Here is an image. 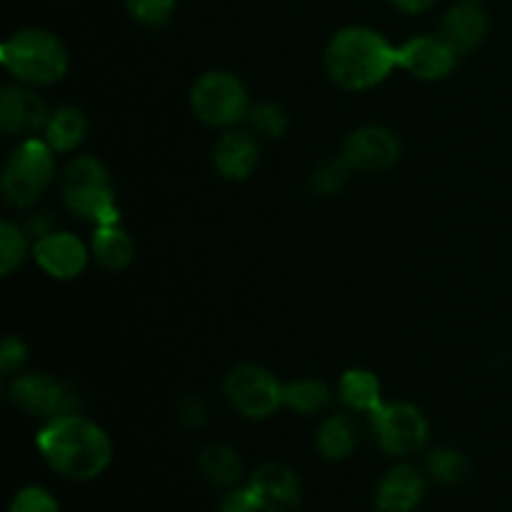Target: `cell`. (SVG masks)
I'll return each instance as SVG.
<instances>
[{"instance_id":"obj_30","label":"cell","mask_w":512,"mask_h":512,"mask_svg":"<svg viewBox=\"0 0 512 512\" xmlns=\"http://www.w3.org/2000/svg\"><path fill=\"white\" fill-rule=\"evenodd\" d=\"M25 360H28V348H25L23 340L8 335L3 340V348H0V370H3V375H13L15 370L23 368Z\"/></svg>"},{"instance_id":"obj_25","label":"cell","mask_w":512,"mask_h":512,"mask_svg":"<svg viewBox=\"0 0 512 512\" xmlns=\"http://www.w3.org/2000/svg\"><path fill=\"white\" fill-rule=\"evenodd\" d=\"M30 248H33L30 235L25 233L23 225L3 220V225H0V273L8 278L15 268H20Z\"/></svg>"},{"instance_id":"obj_24","label":"cell","mask_w":512,"mask_h":512,"mask_svg":"<svg viewBox=\"0 0 512 512\" xmlns=\"http://www.w3.org/2000/svg\"><path fill=\"white\" fill-rule=\"evenodd\" d=\"M425 473L443 485H458L468 478L470 460L460 450L438 448L425 458Z\"/></svg>"},{"instance_id":"obj_14","label":"cell","mask_w":512,"mask_h":512,"mask_svg":"<svg viewBox=\"0 0 512 512\" xmlns=\"http://www.w3.org/2000/svg\"><path fill=\"white\" fill-rule=\"evenodd\" d=\"M263 512H293L300 505V480L280 463L260 465L248 480Z\"/></svg>"},{"instance_id":"obj_26","label":"cell","mask_w":512,"mask_h":512,"mask_svg":"<svg viewBox=\"0 0 512 512\" xmlns=\"http://www.w3.org/2000/svg\"><path fill=\"white\" fill-rule=\"evenodd\" d=\"M245 120H248L250 133L258 135L260 140H278L288 130V115H285L283 108L273 103L250 105Z\"/></svg>"},{"instance_id":"obj_27","label":"cell","mask_w":512,"mask_h":512,"mask_svg":"<svg viewBox=\"0 0 512 512\" xmlns=\"http://www.w3.org/2000/svg\"><path fill=\"white\" fill-rule=\"evenodd\" d=\"M350 170L353 168L345 163L343 155L335 160H325V163H320L318 168L313 170V175H310V185H313V190L318 195H335L345 183H348Z\"/></svg>"},{"instance_id":"obj_29","label":"cell","mask_w":512,"mask_h":512,"mask_svg":"<svg viewBox=\"0 0 512 512\" xmlns=\"http://www.w3.org/2000/svg\"><path fill=\"white\" fill-rule=\"evenodd\" d=\"M8 512H60V505L45 488H40V485H28V488L15 493Z\"/></svg>"},{"instance_id":"obj_1","label":"cell","mask_w":512,"mask_h":512,"mask_svg":"<svg viewBox=\"0 0 512 512\" xmlns=\"http://www.w3.org/2000/svg\"><path fill=\"white\" fill-rule=\"evenodd\" d=\"M35 443L45 463L70 480L98 478L113 460L108 433L80 413L48 420Z\"/></svg>"},{"instance_id":"obj_4","label":"cell","mask_w":512,"mask_h":512,"mask_svg":"<svg viewBox=\"0 0 512 512\" xmlns=\"http://www.w3.org/2000/svg\"><path fill=\"white\" fill-rule=\"evenodd\" d=\"M60 195L70 213L95 225L120 223L115 188L108 168L93 155H78L63 168Z\"/></svg>"},{"instance_id":"obj_5","label":"cell","mask_w":512,"mask_h":512,"mask_svg":"<svg viewBox=\"0 0 512 512\" xmlns=\"http://www.w3.org/2000/svg\"><path fill=\"white\" fill-rule=\"evenodd\" d=\"M55 178V150L45 143V138H25L3 168V188L5 203L13 208H28L40 193H45Z\"/></svg>"},{"instance_id":"obj_6","label":"cell","mask_w":512,"mask_h":512,"mask_svg":"<svg viewBox=\"0 0 512 512\" xmlns=\"http://www.w3.org/2000/svg\"><path fill=\"white\" fill-rule=\"evenodd\" d=\"M190 108L205 125L230 128L248 115V90L233 73L210 70L195 80L190 90Z\"/></svg>"},{"instance_id":"obj_2","label":"cell","mask_w":512,"mask_h":512,"mask_svg":"<svg viewBox=\"0 0 512 512\" xmlns=\"http://www.w3.org/2000/svg\"><path fill=\"white\" fill-rule=\"evenodd\" d=\"M398 65V48L365 25L338 30L325 48V70L348 90H368L383 83Z\"/></svg>"},{"instance_id":"obj_22","label":"cell","mask_w":512,"mask_h":512,"mask_svg":"<svg viewBox=\"0 0 512 512\" xmlns=\"http://www.w3.org/2000/svg\"><path fill=\"white\" fill-rule=\"evenodd\" d=\"M340 398L348 408L370 415L383 405V388H380L378 375L363 368H353L343 373V378H340Z\"/></svg>"},{"instance_id":"obj_13","label":"cell","mask_w":512,"mask_h":512,"mask_svg":"<svg viewBox=\"0 0 512 512\" xmlns=\"http://www.w3.org/2000/svg\"><path fill=\"white\" fill-rule=\"evenodd\" d=\"M48 105L33 90L20 85H8L0 93V128L8 135H25L33 138L38 130L48 125Z\"/></svg>"},{"instance_id":"obj_12","label":"cell","mask_w":512,"mask_h":512,"mask_svg":"<svg viewBox=\"0 0 512 512\" xmlns=\"http://www.w3.org/2000/svg\"><path fill=\"white\" fill-rule=\"evenodd\" d=\"M458 53L435 35H418L398 48V65L420 80H443L453 73Z\"/></svg>"},{"instance_id":"obj_19","label":"cell","mask_w":512,"mask_h":512,"mask_svg":"<svg viewBox=\"0 0 512 512\" xmlns=\"http://www.w3.org/2000/svg\"><path fill=\"white\" fill-rule=\"evenodd\" d=\"M198 465L205 480H210L218 488L233 490L240 483V478H243V460H240L238 450L228 443L205 445Z\"/></svg>"},{"instance_id":"obj_16","label":"cell","mask_w":512,"mask_h":512,"mask_svg":"<svg viewBox=\"0 0 512 512\" xmlns=\"http://www.w3.org/2000/svg\"><path fill=\"white\" fill-rule=\"evenodd\" d=\"M425 495V475L413 465H395L383 475L375 495L378 512H413Z\"/></svg>"},{"instance_id":"obj_28","label":"cell","mask_w":512,"mask_h":512,"mask_svg":"<svg viewBox=\"0 0 512 512\" xmlns=\"http://www.w3.org/2000/svg\"><path fill=\"white\" fill-rule=\"evenodd\" d=\"M175 3L178 0H125V8L138 23L158 28L168 23L170 15L175 13Z\"/></svg>"},{"instance_id":"obj_9","label":"cell","mask_w":512,"mask_h":512,"mask_svg":"<svg viewBox=\"0 0 512 512\" xmlns=\"http://www.w3.org/2000/svg\"><path fill=\"white\" fill-rule=\"evenodd\" d=\"M8 395L13 400V405H18L23 413L43 418L45 423L55 418H63V415L78 413L80 408L78 395L68 385L55 380L53 375L43 373L18 375L10 383Z\"/></svg>"},{"instance_id":"obj_32","label":"cell","mask_w":512,"mask_h":512,"mask_svg":"<svg viewBox=\"0 0 512 512\" xmlns=\"http://www.w3.org/2000/svg\"><path fill=\"white\" fill-rule=\"evenodd\" d=\"M180 420H183L188 428H198L205 423V405L200 400L188 398L180 403Z\"/></svg>"},{"instance_id":"obj_15","label":"cell","mask_w":512,"mask_h":512,"mask_svg":"<svg viewBox=\"0 0 512 512\" xmlns=\"http://www.w3.org/2000/svg\"><path fill=\"white\" fill-rule=\"evenodd\" d=\"M213 163L228 180H245L260 163V138L250 130H228L215 143Z\"/></svg>"},{"instance_id":"obj_11","label":"cell","mask_w":512,"mask_h":512,"mask_svg":"<svg viewBox=\"0 0 512 512\" xmlns=\"http://www.w3.org/2000/svg\"><path fill=\"white\" fill-rule=\"evenodd\" d=\"M33 258L50 278H78L88 265V248L83 240L65 230H53L33 243Z\"/></svg>"},{"instance_id":"obj_18","label":"cell","mask_w":512,"mask_h":512,"mask_svg":"<svg viewBox=\"0 0 512 512\" xmlns=\"http://www.w3.org/2000/svg\"><path fill=\"white\" fill-rule=\"evenodd\" d=\"M90 250H93L95 260L108 270H125L133 263L135 243L120 223L113 225H95L93 240H90Z\"/></svg>"},{"instance_id":"obj_31","label":"cell","mask_w":512,"mask_h":512,"mask_svg":"<svg viewBox=\"0 0 512 512\" xmlns=\"http://www.w3.org/2000/svg\"><path fill=\"white\" fill-rule=\"evenodd\" d=\"M220 512H263L258 498L253 495V490L245 485V488H233L220 503Z\"/></svg>"},{"instance_id":"obj_17","label":"cell","mask_w":512,"mask_h":512,"mask_svg":"<svg viewBox=\"0 0 512 512\" xmlns=\"http://www.w3.org/2000/svg\"><path fill=\"white\" fill-rule=\"evenodd\" d=\"M488 15L473 0H465L458 3L455 8L448 10V15L443 18L440 25V38L450 45L458 55L470 53L473 48H478L480 43L488 35Z\"/></svg>"},{"instance_id":"obj_3","label":"cell","mask_w":512,"mask_h":512,"mask_svg":"<svg viewBox=\"0 0 512 512\" xmlns=\"http://www.w3.org/2000/svg\"><path fill=\"white\" fill-rule=\"evenodd\" d=\"M0 60L23 85H53L68 73L63 40L43 28H25L10 35L0 48Z\"/></svg>"},{"instance_id":"obj_10","label":"cell","mask_w":512,"mask_h":512,"mask_svg":"<svg viewBox=\"0 0 512 512\" xmlns=\"http://www.w3.org/2000/svg\"><path fill=\"white\" fill-rule=\"evenodd\" d=\"M400 140L393 130L383 125H365L358 128L343 145V160L353 170L363 173H380L398 163Z\"/></svg>"},{"instance_id":"obj_21","label":"cell","mask_w":512,"mask_h":512,"mask_svg":"<svg viewBox=\"0 0 512 512\" xmlns=\"http://www.w3.org/2000/svg\"><path fill=\"white\" fill-rule=\"evenodd\" d=\"M360 443L358 425L350 415L338 413L330 415L323 425H320L318 433V450L323 458L328 460H345L355 453Z\"/></svg>"},{"instance_id":"obj_33","label":"cell","mask_w":512,"mask_h":512,"mask_svg":"<svg viewBox=\"0 0 512 512\" xmlns=\"http://www.w3.org/2000/svg\"><path fill=\"white\" fill-rule=\"evenodd\" d=\"M25 233L30 235V238H43V235H48V233H53V220L48 218V213H33L30 215L28 220H25ZM33 240V243H35Z\"/></svg>"},{"instance_id":"obj_23","label":"cell","mask_w":512,"mask_h":512,"mask_svg":"<svg viewBox=\"0 0 512 512\" xmlns=\"http://www.w3.org/2000/svg\"><path fill=\"white\" fill-rule=\"evenodd\" d=\"M330 398L333 395H330L328 385L313 378H300L283 385V405L305 415L320 413L323 408H328Z\"/></svg>"},{"instance_id":"obj_7","label":"cell","mask_w":512,"mask_h":512,"mask_svg":"<svg viewBox=\"0 0 512 512\" xmlns=\"http://www.w3.org/2000/svg\"><path fill=\"white\" fill-rule=\"evenodd\" d=\"M375 440L388 455H413L425 448L430 425L425 415L410 403H383L370 413Z\"/></svg>"},{"instance_id":"obj_8","label":"cell","mask_w":512,"mask_h":512,"mask_svg":"<svg viewBox=\"0 0 512 512\" xmlns=\"http://www.w3.org/2000/svg\"><path fill=\"white\" fill-rule=\"evenodd\" d=\"M225 395L240 415L250 420L270 418L283 405V383L260 365H238L225 378Z\"/></svg>"},{"instance_id":"obj_20","label":"cell","mask_w":512,"mask_h":512,"mask_svg":"<svg viewBox=\"0 0 512 512\" xmlns=\"http://www.w3.org/2000/svg\"><path fill=\"white\" fill-rule=\"evenodd\" d=\"M45 143L55 150V153H70L78 148L88 133V120H85L83 110L73 108V105H63L55 113H50L48 125H45Z\"/></svg>"},{"instance_id":"obj_34","label":"cell","mask_w":512,"mask_h":512,"mask_svg":"<svg viewBox=\"0 0 512 512\" xmlns=\"http://www.w3.org/2000/svg\"><path fill=\"white\" fill-rule=\"evenodd\" d=\"M395 8L405 10V13H423V10L433 8L435 0H390Z\"/></svg>"}]
</instances>
